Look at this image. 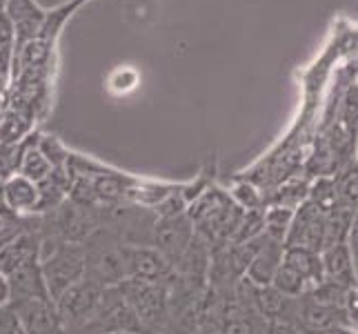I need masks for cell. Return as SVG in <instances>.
I'll use <instances>...</instances> for the list:
<instances>
[{
  "label": "cell",
  "instance_id": "obj_16",
  "mask_svg": "<svg viewBox=\"0 0 358 334\" xmlns=\"http://www.w3.org/2000/svg\"><path fill=\"white\" fill-rule=\"evenodd\" d=\"M292 218H294V212L287 207H271L267 212H263V221H265V228H263V234L271 241H278L285 245V237L289 232V225H292Z\"/></svg>",
  "mask_w": 358,
  "mask_h": 334
},
{
  "label": "cell",
  "instance_id": "obj_29",
  "mask_svg": "<svg viewBox=\"0 0 358 334\" xmlns=\"http://www.w3.org/2000/svg\"><path fill=\"white\" fill-rule=\"evenodd\" d=\"M5 94H0V114H3V111H5Z\"/></svg>",
  "mask_w": 358,
  "mask_h": 334
},
{
  "label": "cell",
  "instance_id": "obj_2",
  "mask_svg": "<svg viewBox=\"0 0 358 334\" xmlns=\"http://www.w3.org/2000/svg\"><path fill=\"white\" fill-rule=\"evenodd\" d=\"M105 288L96 279H80L67 288L63 294L54 301L58 307V314L63 319V323H85L92 319L98 310H101Z\"/></svg>",
  "mask_w": 358,
  "mask_h": 334
},
{
  "label": "cell",
  "instance_id": "obj_22",
  "mask_svg": "<svg viewBox=\"0 0 358 334\" xmlns=\"http://www.w3.org/2000/svg\"><path fill=\"white\" fill-rule=\"evenodd\" d=\"M38 152L49 160V165L52 167H67V158H69V152L65 150V145L60 143L56 136H47V134H41L38 136Z\"/></svg>",
  "mask_w": 358,
  "mask_h": 334
},
{
  "label": "cell",
  "instance_id": "obj_11",
  "mask_svg": "<svg viewBox=\"0 0 358 334\" xmlns=\"http://www.w3.org/2000/svg\"><path fill=\"white\" fill-rule=\"evenodd\" d=\"M282 263L292 267L307 283V292L325 279L323 263H320V252L305 250V247H285L282 250Z\"/></svg>",
  "mask_w": 358,
  "mask_h": 334
},
{
  "label": "cell",
  "instance_id": "obj_28",
  "mask_svg": "<svg viewBox=\"0 0 358 334\" xmlns=\"http://www.w3.org/2000/svg\"><path fill=\"white\" fill-rule=\"evenodd\" d=\"M11 299H9V286H7V279L5 274H0V307L7 305Z\"/></svg>",
  "mask_w": 358,
  "mask_h": 334
},
{
  "label": "cell",
  "instance_id": "obj_6",
  "mask_svg": "<svg viewBox=\"0 0 358 334\" xmlns=\"http://www.w3.org/2000/svg\"><path fill=\"white\" fill-rule=\"evenodd\" d=\"M120 256L122 263H125L127 279H141L147 283H154L169 272L167 258L156 247H122Z\"/></svg>",
  "mask_w": 358,
  "mask_h": 334
},
{
  "label": "cell",
  "instance_id": "obj_20",
  "mask_svg": "<svg viewBox=\"0 0 358 334\" xmlns=\"http://www.w3.org/2000/svg\"><path fill=\"white\" fill-rule=\"evenodd\" d=\"M31 134L27 136V139H22L20 143H16V145H0V183L11 179L14 174H18L20 156L24 152V147H27Z\"/></svg>",
  "mask_w": 358,
  "mask_h": 334
},
{
  "label": "cell",
  "instance_id": "obj_32",
  "mask_svg": "<svg viewBox=\"0 0 358 334\" xmlns=\"http://www.w3.org/2000/svg\"><path fill=\"white\" fill-rule=\"evenodd\" d=\"M114 334H138V332H114Z\"/></svg>",
  "mask_w": 358,
  "mask_h": 334
},
{
  "label": "cell",
  "instance_id": "obj_21",
  "mask_svg": "<svg viewBox=\"0 0 358 334\" xmlns=\"http://www.w3.org/2000/svg\"><path fill=\"white\" fill-rule=\"evenodd\" d=\"M67 199H71L73 205H78L83 209L96 205L98 201H96V192H94V179L92 176H85V174H76V176H73Z\"/></svg>",
  "mask_w": 358,
  "mask_h": 334
},
{
  "label": "cell",
  "instance_id": "obj_19",
  "mask_svg": "<svg viewBox=\"0 0 358 334\" xmlns=\"http://www.w3.org/2000/svg\"><path fill=\"white\" fill-rule=\"evenodd\" d=\"M14 45H16V34L14 25L3 11L0 14V71L7 74L11 78V58H14Z\"/></svg>",
  "mask_w": 358,
  "mask_h": 334
},
{
  "label": "cell",
  "instance_id": "obj_30",
  "mask_svg": "<svg viewBox=\"0 0 358 334\" xmlns=\"http://www.w3.org/2000/svg\"><path fill=\"white\" fill-rule=\"evenodd\" d=\"M199 334H220V330H203V332H199Z\"/></svg>",
  "mask_w": 358,
  "mask_h": 334
},
{
  "label": "cell",
  "instance_id": "obj_17",
  "mask_svg": "<svg viewBox=\"0 0 358 334\" xmlns=\"http://www.w3.org/2000/svg\"><path fill=\"white\" fill-rule=\"evenodd\" d=\"M271 288H274L276 292H280L285 299H296V296H303L307 294V283L296 274V272L292 267H287L285 263H280L274 279H271L269 283Z\"/></svg>",
  "mask_w": 358,
  "mask_h": 334
},
{
  "label": "cell",
  "instance_id": "obj_3",
  "mask_svg": "<svg viewBox=\"0 0 358 334\" xmlns=\"http://www.w3.org/2000/svg\"><path fill=\"white\" fill-rule=\"evenodd\" d=\"M156 250L167 258V263H178L185 250L194 241V223L187 212L160 216L154 232Z\"/></svg>",
  "mask_w": 358,
  "mask_h": 334
},
{
  "label": "cell",
  "instance_id": "obj_7",
  "mask_svg": "<svg viewBox=\"0 0 358 334\" xmlns=\"http://www.w3.org/2000/svg\"><path fill=\"white\" fill-rule=\"evenodd\" d=\"M9 286V303L29 301V299H49V292L43 279L41 258H34L5 274Z\"/></svg>",
  "mask_w": 358,
  "mask_h": 334
},
{
  "label": "cell",
  "instance_id": "obj_26",
  "mask_svg": "<svg viewBox=\"0 0 358 334\" xmlns=\"http://www.w3.org/2000/svg\"><path fill=\"white\" fill-rule=\"evenodd\" d=\"M220 334H254V328L247 319L231 316L225 321V328L220 330Z\"/></svg>",
  "mask_w": 358,
  "mask_h": 334
},
{
  "label": "cell",
  "instance_id": "obj_18",
  "mask_svg": "<svg viewBox=\"0 0 358 334\" xmlns=\"http://www.w3.org/2000/svg\"><path fill=\"white\" fill-rule=\"evenodd\" d=\"M263 228H265V221H263L261 209H250V212H245L238 221L236 230H234V234H231L234 245L250 243L258 237H263Z\"/></svg>",
  "mask_w": 358,
  "mask_h": 334
},
{
  "label": "cell",
  "instance_id": "obj_33",
  "mask_svg": "<svg viewBox=\"0 0 358 334\" xmlns=\"http://www.w3.org/2000/svg\"><path fill=\"white\" fill-rule=\"evenodd\" d=\"M83 3H87V0H83Z\"/></svg>",
  "mask_w": 358,
  "mask_h": 334
},
{
  "label": "cell",
  "instance_id": "obj_8",
  "mask_svg": "<svg viewBox=\"0 0 358 334\" xmlns=\"http://www.w3.org/2000/svg\"><path fill=\"white\" fill-rule=\"evenodd\" d=\"M0 201L16 216L34 214L38 207V185L20 174H14L0 185Z\"/></svg>",
  "mask_w": 358,
  "mask_h": 334
},
{
  "label": "cell",
  "instance_id": "obj_15",
  "mask_svg": "<svg viewBox=\"0 0 358 334\" xmlns=\"http://www.w3.org/2000/svg\"><path fill=\"white\" fill-rule=\"evenodd\" d=\"M338 314H345L343 307H329V305H320L310 301L303 307V321L307 328L312 330H327L338 326Z\"/></svg>",
  "mask_w": 358,
  "mask_h": 334
},
{
  "label": "cell",
  "instance_id": "obj_4",
  "mask_svg": "<svg viewBox=\"0 0 358 334\" xmlns=\"http://www.w3.org/2000/svg\"><path fill=\"white\" fill-rule=\"evenodd\" d=\"M325 214L314 203H305L299 212H294L289 232L285 237V247H305L320 252L325 247Z\"/></svg>",
  "mask_w": 358,
  "mask_h": 334
},
{
  "label": "cell",
  "instance_id": "obj_12",
  "mask_svg": "<svg viewBox=\"0 0 358 334\" xmlns=\"http://www.w3.org/2000/svg\"><path fill=\"white\" fill-rule=\"evenodd\" d=\"M34 258H41V243L31 234L20 232L18 237L0 247V272L9 274L11 270H16L27 261H34Z\"/></svg>",
  "mask_w": 358,
  "mask_h": 334
},
{
  "label": "cell",
  "instance_id": "obj_31",
  "mask_svg": "<svg viewBox=\"0 0 358 334\" xmlns=\"http://www.w3.org/2000/svg\"><path fill=\"white\" fill-rule=\"evenodd\" d=\"M5 7H7V0H0V14L5 11Z\"/></svg>",
  "mask_w": 358,
  "mask_h": 334
},
{
  "label": "cell",
  "instance_id": "obj_34",
  "mask_svg": "<svg viewBox=\"0 0 358 334\" xmlns=\"http://www.w3.org/2000/svg\"><path fill=\"white\" fill-rule=\"evenodd\" d=\"M0 274H3V272H0Z\"/></svg>",
  "mask_w": 358,
  "mask_h": 334
},
{
  "label": "cell",
  "instance_id": "obj_24",
  "mask_svg": "<svg viewBox=\"0 0 358 334\" xmlns=\"http://www.w3.org/2000/svg\"><path fill=\"white\" fill-rule=\"evenodd\" d=\"M0 334H24L18 312L14 310L11 303L0 307Z\"/></svg>",
  "mask_w": 358,
  "mask_h": 334
},
{
  "label": "cell",
  "instance_id": "obj_13",
  "mask_svg": "<svg viewBox=\"0 0 358 334\" xmlns=\"http://www.w3.org/2000/svg\"><path fill=\"white\" fill-rule=\"evenodd\" d=\"M34 132V118L20 109L5 107L0 114V145H16Z\"/></svg>",
  "mask_w": 358,
  "mask_h": 334
},
{
  "label": "cell",
  "instance_id": "obj_27",
  "mask_svg": "<svg viewBox=\"0 0 358 334\" xmlns=\"http://www.w3.org/2000/svg\"><path fill=\"white\" fill-rule=\"evenodd\" d=\"M341 194H343V199L348 201V203L356 201V174L348 176V181H345V185L341 188Z\"/></svg>",
  "mask_w": 358,
  "mask_h": 334
},
{
  "label": "cell",
  "instance_id": "obj_9",
  "mask_svg": "<svg viewBox=\"0 0 358 334\" xmlns=\"http://www.w3.org/2000/svg\"><path fill=\"white\" fill-rule=\"evenodd\" d=\"M282 250L285 245L271 239H263L261 247L256 250V254L252 256L250 265L245 267V274L250 279V283H254L256 288H265L274 279L278 265L282 263Z\"/></svg>",
  "mask_w": 358,
  "mask_h": 334
},
{
  "label": "cell",
  "instance_id": "obj_5",
  "mask_svg": "<svg viewBox=\"0 0 358 334\" xmlns=\"http://www.w3.org/2000/svg\"><path fill=\"white\" fill-rule=\"evenodd\" d=\"M18 312L24 334H63L65 323L52 299H29L11 303Z\"/></svg>",
  "mask_w": 358,
  "mask_h": 334
},
{
  "label": "cell",
  "instance_id": "obj_23",
  "mask_svg": "<svg viewBox=\"0 0 358 334\" xmlns=\"http://www.w3.org/2000/svg\"><path fill=\"white\" fill-rule=\"evenodd\" d=\"M256 303L265 316H278L282 312V307H285V296L276 292L271 286L256 288Z\"/></svg>",
  "mask_w": 358,
  "mask_h": 334
},
{
  "label": "cell",
  "instance_id": "obj_10",
  "mask_svg": "<svg viewBox=\"0 0 358 334\" xmlns=\"http://www.w3.org/2000/svg\"><path fill=\"white\" fill-rule=\"evenodd\" d=\"M325 279L338 281L348 288H356V274H354V254L348 247V243H334L323 250L320 254Z\"/></svg>",
  "mask_w": 358,
  "mask_h": 334
},
{
  "label": "cell",
  "instance_id": "obj_1",
  "mask_svg": "<svg viewBox=\"0 0 358 334\" xmlns=\"http://www.w3.org/2000/svg\"><path fill=\"white\" fill-rule=\"evenodd\" d=\"M43 279L49 292V299L56 301L60 294L73 283H78L87 274V254L80 243H60L56 245L52 254L41 258Z\"/></svg>",
  "mask_w": 358,
  "mask_h": 334
},
{
  "label": "cell",
  "instance_id": "obj_25",
  "mask_svg": "<svg viewBox=\"0 0 358 334\" xmlns=\"http://www.w3.org/2000/svg\"><path fill=\"white\" fill-rule=\"evenodd\" d=\"M234 199H236L238 207L247 209V212H250V209L261 207V196H258V192L247 183L236 185V190H234Z\"/></svg>",
  "mask_w": 358,
  "mask_h": 334
},
{
  "label": "cell",
  "instance_id": "obj_14",
  "mask_svg": "<svg viewBox=\"0 0 358 334\" xmlns=\"http://www.w3.org/2000/svg\"><path fill=\"white\" fill-rule=\"evenodd\" d=\"M38 132L31 134V139L27 143V147H24V152L20 156V165H18V174L29 179L31 183H41L43 179L49 176V172H52L54 167L49 165V160L38 152V147H36V143H38Z\"/></svg>",
  "mask_w": 358,
  "mask_h": 334
}]
</instances>
